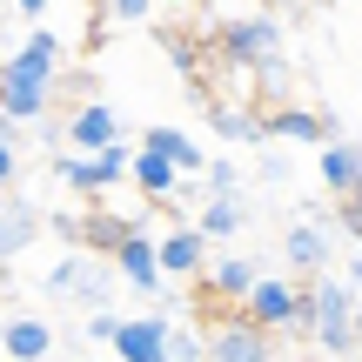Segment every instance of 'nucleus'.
I'll return each mask as SVG.
<instances>
[{"label":"nucleus","instance_id":"nucleus-19","mask_svg":"<svg viewBox=\"0 0 362 362\" xmlns=\"http://www.w3.org/2000/svg\"><path fill=\"white\" fill-rule=\"evenodd\" d=\"M61 34H47V27H34V34H27V47L21 54H7L13 67H27V74H47V81H61Z\"/></svg>","mask_w":362,"mask_h":362},{"label":"nucleus","instance_id":"nucleus-30","mask_svg":"<svg viewBox=\"0 0 362 362\" xmlns=\"http://www.w3.org/2000/svg\"><path fill=\"white\" fill-rule=\"evenodd\" d=\"M161 7H194V0H161Z\"/></svg>","mask_w":362,"mask_h":362},{"label":"nucleus","instance_id":"nucleus-10","mask_svg":"<svg viewBox=\"0 0 362 362\" xmlns=\"http://www.w3.org/2000/svg\"><path fill=\"white\" fill-rule=\"evenodd\" d=\"M168 336H175V322H168V315H134V322H121L115 329V356L121 362H161V356H168Z\"/></svg>","mask_w":362,"mask_h":362},{"label":"nucleus","instance_id":"nucleus-31","mask_svg":"<svg viewBox=\"0 0 362 362\" xmlns=\"http://www.w3.org/2000/svg\"><path fill=\"white\" fill-rule=\"evenodd\" d=\"M275 7H302V0H275Z\"/></svg>","mask_w":362,"mask_h":362},{"label":"nucleus","instance_id":"nucleus-27","mask_svg":"<svg viewBox=\"0 0 362 362\" xmlns=\"http://www.w3.org/2000/svg\"><path fill=\"white\" fill-rule=\"evenodd\" d=\"M13 175H21V141H0V188H13Z\"/></svg>","mask_w":362,"mask_h":362},{"label":"nucleus","instance_id":"nucleus-25","mask_svg":"<svg viewBox=\"0 0 362 362\" xmlns=\"http://www.w3.org/2000/svg\"><path fill=\"white\" fill-rule=\"evenodd\" d=\"M101 7H107V21L134 27V21H148V13H155V0H101Z\"/></svg>","mask_w":362,"mask_h":362},{"label":"nucleus","instance_id":"nucleus-9","mask_svg":"<svg viewBox=\"0 0 362 362\" xmlns=\"http://www.w3.org/2000/svg\"><path fill=\"white\" fill-rule=\"evenodd\" d=\"M296 302H302V288L288 282V275H255V288L242 296V309L255 315V322H269L275 336H282V329L296 322Z\"/></svg>","mask_w":362,"mask_h":362},{"label":"nucleus","instance_id":"nucleus-26","mask_svg":"<svg viewBox=\"0 0 362 362\" xmlns=\"http://www.w3.org/2000/svg\"><path fill=\"white\" fill-rule=\"evenodd\" d=\"M168 356H208V336H188V329H175V336H168Z\"/></svg>","mask_w":362,"mask_h":362},{"label":"nucleus","instance_id":"nucleus-29","mask_svg":"<svg viewBox=\"0 0 362 362\" xmlns=\"http://www.w3.org/2000/svg\"><path fill=\"white\" fill-rule=\"evenodd\" d=\"M342 275H349V282L362 288V248H356V255H349V269H342Z\"/></svg>","mask_w":362,"mask_h":362},{"label":"nucleus","instance_id":"nucleus-2","mask_svg":"<svg viewBox=\"0 0 362 362\" xmlns=\"http://www.w3.org/2000/svg\"><path fill=\"white\" fill-rule=\"evenodd\" d=\"M128 161H134V148L115 134L107 148H88V155L74 148V155H61L54 161V181H67V188H81V194H107L115 181H128Z\"/></svg>","mask_w":362,"mask_h":362},{"label":"nucleus","instance_id":"nucleus-28","mask_svg":"<svg viewBox=\"0 0 362 362\" xmlns=\"http://www.w3.org/2000/svg\"><path fill=\"white\" fill-rule=\"evenodd\" d=\"M13 7H21L27 21H40V13H47V0H13Z\"/></svg>","mask_w":362,"mask_h":362},{"label":"nucleus","instance_id":"nucleus-14","mask_svg":"<svg viewBox=\"0 0 362 362\" xmlns=\"http://www.w3.org/2000/svg\"><path fill=\"white\" fill-rule=\"evenodd\" d=\"M128 175H134V188L148 194V202H175V188H181V168L168 155H161V148H134V161H128Z\"/></svg>","mask_w":362,"mask_h":362},{"label":"nucleus","instance_id":"nucleus-22","mask_svg":"<svg viewBox=\"0 0 362 362\" xmlns=\"http://www.w3.org/2000/svg\"><path fill=\"white\" fill-rule=\"evenodd\" d=\"M115 329H121V315L101 302V309H88V329H81V342H88V349H115Z\"/></svg>","mask_w":362,"mask_h":362},{"label":"nucleus","instance_id":"nucleus-4","mask_svg":"<svg viewBox=\"0 0 362 362\" xmlns=\"http://www.w3.org/2000/svg\"><path fill=\"white\" fill-rule=\"evenodd\" d=\"M208 356H215V362H269V356H275V329L255 322V315L242 309L235 322L208 329Z\"/></svg>","mask_w":362,"mask_h":362},{"label":"nucleus","instance_id":"nucleus-8","mask_svg":"<svg viewBox=\"0 0 362 362\" xmlns=\"http://www.w3.org/2000/svg\"><path fill=\"white\" fill-rule=\"evenodd\" d=\"M282 255H288V269H302V275H322L329 269L336 242H329V221L315 215V208H302V221L282 235Z\"/></svg>","mask_w":362,"mask_h":362},{"label":"nucleus","instance_id":"nucleus-13","mask_svg":"<svg viewBox=\"0 0 362 362\" xmlns=\"http://www.w3.org/2000/svg\"><path fill=\"white\" fill-rule=\"evenodd\" d=\"M121 134V115L107 101H81L74 115H67V148H81V155H88V148H107Z\"/></svg>","mask_w":362,"mask_h":362},{"label":"nucleus","instance_id":"nucleus-24","mask_svg":"<svg viewBox=\"0 0 362 362\" xmlns=\"http://www.w3.org/2000/svg\"><path fill=\"white\" fill-rule=\"evenodd\" d=\"M235 181H242V175H235V161H208V168H202V188L208 194H235Z\"/></svg>","mask_w":362,"mask_h":362},{"label":"nucleus","instance_id":"nucleus-16","mask_svg":"<svg viewBox=\"0 0 362 362\" xmlns=\"http://www.w3.org/2000/svg\"><path fill=\"white\" fill-rule=\"evenodd\" d=\"M202 121L221 134V141H269V121L248 115V107H235V101H208V107H202Z\"/></svg>","mask_w":362,"mask_h":362},{"label":"nucleus","instance_id":"nucleus-23","mask_svg":"<svg viewBox=\"0 0 362 362\" xmlns=\"http://www.w3.org/2000/svg\"><path fill=\"white\" fill-rule=\"evenodd\" d=\"M336 221H342V228H349L356 242H362V181H356V188H342V194H336Z\"/></svg>","mask_w":362,"mask_h":362},{"label":"nucleus","instance_id":"nucleus-17","mask_svg":"<svg viewBox=\"0 0 362 362\" xmlns=\"http://www.w3.org/2000/svg\"><path fill=\"white\" fill-rule=\"evenodd\" d=\"M34 235H40V208L0 202V262H13L21 248H34Z\"/></svg>","mask_w":362,"mask_h":362},{"label":"nucleus","instance_id":"nucleus-7","mask_svg":"<svg viewBox=\"0 0 362 362\" xmlns=\"http://www.w3.org/2000/svg\"><path fill=\"white\" fill-rule=\"evenodd\" d=\"M47 101H54V81H47V74H27V67L0 61V107H7L13 121L34 128V121L47 115Z\"/></svg>","mask_w":362,"mask_h":362},{"label":"nucleus","instance_id":"nucleus-3","mask_svg":"<svg viewBox=\"0 0 362 362\" xmlns=\"http://www.w3.org/2000/svg\"><path fill=\"white\" fill-rule=\"evenodd\" d=\"M269 54H282V27H275L269 13L221 21V61H228V67H262Z\"/></svg>","mask_w":362,"mask_h":362},{"label":"nucleus","instance_id":"nucleus-6","mask_svg":"<svg viewBox=\"0 0 362 362\" xmlns=\"http://www.w3.org/2000/svg\"><path fill=\"white\" fill-rule=\"evenodd\" d=\"M107 255H115V269L128 275V282L141 288L148 302H161V282H168V275H161V248H155V235H148V228H134V235H121V242L107 248Z\"/></svg>","mask_w":362,"mask_h":362},{"label":"nucleus","instance_id":"nucleus-21","mask_svg":"<svg viewBox=\"0 0 362 362\" xmlns=\"http://www.w3.org/2000/svg\"><path fill=\"white\" fill-rule=\"evenodd\" d=\"M242 221H248V215H242V202H235V194H208V202H202V215H194V228H202L208 242H228Z\"/></svg>","mask_w":362,"mask_h":362},{"label":"nucleus","instance_id":"nucleus-18","mask_svg":"<svg viewBox=\"0 0 362 362\" xmlns=\"http://www.w3.org/2000/svg\"><path fill=\"white\" fill-rule=\"evenodd\" d=\"M356 181H362V148L342 141V134H336V141H322V188L342 194V188H356Z\"/></svg>","mask_w":362,"mask_h":362},{"label":"nucleus","instance_id":"nucleus-11","mask_svg":"<svg viewBox=\"0 0 362 362\" xmlns=\"http://www.w3.org/2000/svg\"><path fill=\"white\" fill-rule=\"evenodd\" d=\"M54 349H61V336H54V322H40V315H7V322H0V356L40 362Z\"/></svg>","mask_w":362,"mask_h":362},{"label":"nucleus","instance_id":"nucleus-15","mask_svg":"<svg viewBox=\"0 0 362 362\" xmlns=\"http://www.w3.org/2000/svg\"><path fill=\"white\" fill-rule=\"evenodd\" d=\"M255 275H262V262H248V255H215V262L202 269V282H208V296L242 302L248 288H255Z\"/></svg>","mask_w":362,"mask_h":362},{"label":"nucleus","instance_id":"nucleus-5","mask_svg":"<svg viewBox=\"0 0 362 362\" xmlns=\"http://www.w3.org/2000/svg\"><path fill=\"white\" fill-rule=\"evenodd\" d=\"M262 121H269V141H302V148H322V141L342 134L336 115H322V107H288V101L262 107Z\"/></svg>","mask_w":362,"mask_h":362},{"label":"nucleus","instance_id":"nucleus-20","mask_svg":"<svg viewBox=\"0 0 362 362\" xmlns=\"http://www.w3.org/2000/svg\"><path fill=\"white\" fill-rule=\"evenodd\" d=\"M141 141H148V148H161V155H168L181 175H202V168H208V155L194 148V134H181V128H161V121H155V128H148Z\"/></svg>","mask_w":362,"mask_h":362},{"label":"nucleus","instance_id":"nucleus-1","mask_svg":"<svg viewBox=\"0 0 362 362\" xmlns=\"http://www.w3.org/2000/svg\"><path fill=\"white\" fill-rule=\"evenodd\" d=\"M40 288H47L54 302H88V309H101V302L115 296V275H107V248H67V255L54 262L47 275H40Z\"/></svg>","mask_w":362,"mask_h":362},{"label":"nucleus","instance_id":"nucleus-12","mask_svg":"<svg viewBox=\"0 0 362 362\" xmlns=\"http://www.w3.org/2000/svg\"><path fill=\"white\" fill-rule=\"evenodd\" d=\"M155 248H161V275H202L208 269V235L194 221H175Z\"/></svg>","mask_w":362,"mask_h":362}]
</instances>
